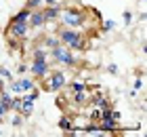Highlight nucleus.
<instances>
[{
	"label": "nucleus",
	"mask_w": 147,
	"mask_h": 137,
	"mask_svg": "<svg viewBox=\"0 0 147 137\" xmlns=\"http://www.w3.org/2000/svg\"><path fill=\"white\" fill-rule=\"evenodd\" d=\"M55 34H57L59 42L69 46L74 53H84L86 51V36H84V32H78V30H74V27L59 25Z\"/></svg>",
	"instance_id": "nucleus-1"
},
{
	"label": "nucleus",
	"mask_w": 147,
	"mask_h": 137,
	"mask_svg": "<svg viewBox=\"0 0 147 137\" xmlns=\"http://www.w3.org/2000/svg\"><path fill=\"white\" fill-rule=\"evenodd\" d=\"M59 25L74 27V30L84 27L86 25V9H80V6H61V11H59Z\"/></svg>",
	"instance_id": "nucleus-2"
},
{
	"label": "nucleus",
	"mask_w": 147,
	"mask_h": 137,
	"mask_svg": "<svg viewBox=\"0 0 147 137\" xmlns=\"http://www.w3.org/2000/svg\"><path fill=\"white\" fill-rule=\"evenodd\" d=\"M49 57L55 61V63L65 65V67H80V63H82V61L74 55V51L69 49V46H65V44H57L55 49H51Z\"/></svg>",
	"instance_id": "nucleus-3"
},
{
	"label": "nucleus",
	"mask_w": 147,
	"mask_h": 137,
	"mask_svg": "<svg viewBox=\"0 0 147 137\" xmlns=\"http://www.w3.org/2000/svg\"><path fill=\"white\" fill-rule=\"evenodd\" d=\"M40 82H42L40 91H46V93H59V91H63V89L67 87V76H65L63 70H51Z\"/></svg>",
	"instance_id": "nucleus-4"
},
{
	"label": "nucleus",
	"mask_w": 147,
	"mask_h": 137,
	"mask_svg": "<svg viewBox=\"0 0 147 137\" xmlns=\"http://www.w3.org/2000/svg\"><path fill=\"white\" fill-rule=\"evenodd\" d=\"M28 72L32 74V78H34V80H42L46 74L51 72L49 59H36V57H32L30 63H28Z\"/></svg>",
	"instance_id": "nucleus-5"
},
{
	"label": "nucleus",
	"mask_w": 147,
	"mask_h": 137,
	"mask_svg": "<svg viewBox=\"0 0 147 137\" xmlns=\"http://www.w3.org/2000/svg\"><path fill=\"white\" fill-rule=\"evenodd\" d=\"M30 32V25L28 23H21V21H9V25H6V36H13V38H25Z\"/></svg>",
	"instance_id": "nucleus-6"
},
{
	"label": "nucleus",
	"mask_w": 147,
	"mask_h": 137,
	"mask_svg": "<svg viewBox=\"0 0 147 137\" xmlns=\"http://www.w3.org/2000/svg\"><path fill=\"white\" fill-rule=\"evenodd\" d=\"M28 25H30V30H36V27H44V15H42V9H34V11L30 13Z\"/></svg>",
	"instance_id": "nucleus-7"
},
{
	"label": "nucleus",
	"mask_w": 147,
	"mask_h": 137,
	"mask_svg": "<svg viewBox=\"0 0 147 137\" xmlns=\"http://www.w3.org/2000/svg\"><path fill=\"white\" fill-rule=\"evenodd\" d=\"M34 104L36 101H32V99H28V97H21V106H19V114L23 116L25 120L32 116V112H34Z\"/></svg>",
	"instance_id": "nucleus-8"
},
{
	"label": "nucleus",
	"mask_w": 147,
	"mask_h": 137,
	"mask_svg": "<svg viewBox=\"0 0 147 137\" xmlns=\"http://www.w3.org/2000/svg\"><path fill=\"white\" fill-rule=\"evenodd\" d=\"M59 11H61V6H42L44 23L46 21H59Z\"/></svg>",
	"instance_id": "nucleus-9"
},
{
	"label": "nucleus",
	"mask_w": 147,
	"mask_h": 137,
	"mask_svg": "<svg viewBox=\"0 0 147 137\" xmlns=\"http://www.w3.org/2000/svg\"><path fill=\"white\" fill-rule=\"evenodd\" d=\"M88 99H90V93H88V89H84V91H76V93H71V101H74L76 106H84Z\"/></svg>",
	"instance_id": "nucleus-10"
},
{
	"label": "nucleus",
	"mask_w": 147,
	"mask_h": 137,
	"mask_svg": "<svg viewBox=\"0 0 147 137\" xmlns=\"http://www.w3.org/2000/svg\"><path fill=\"white\" fill-rule=\"evenodd\" d=\"M92 106H95V108H99V110H107V108H111V104H109V101H107V97H105V95H101V93H95V95H92Z\"/></svg>",
	"instance_id": "nucleus-11"
},
{
	"label": "nucleus",
	"mask_w": 147,
	"mask_h": 137,
	"mask_svg": "<svg viewBox=\"0 0 147 137\" xmlns=\"http://www.w3.org/2000/svg\"><path fill=\"white\" fill-rule=\"evenodd\" d=\"M57 44H61V42H59V38H57V34L55 32H51V34H46V36L42 38V46H46V49H55V46Z\"/></svg>",
	"instance_id": "nucleus-12"
},
{
	"label": "nucleus",
	"mask_w": 147,
	"mask_h": 137,
	"mask_svg": "<svg viewBox=\"0 0 147 137\" xmlns=\"http://www.w3.org/2000/svg\"><path fill=\"white\" fill-rule=\"evenodd\" d=\"M57 127L61 129L63 133H67L69 129H74V118H71V116H67V114H63L61 118H59V122H57Z\"/></svg>",
	"instance_id": "nucleus-13"
},
{
	"label": "nucleus",
	"mask_w": 147,
	"mask_h": 137,
	"mask_svg": "<svg viewBox=\"0 0 147 137\" xmlns=\"http://www.w3.org/2000/svg\"><path fill=\"white\" fill-rule=\"evenodd\" d=\"M17 80H19V87H21V91H23V93H28V91H32V89L36 87V82L32 80L30 76H25V74H23L21 78H17Z\"/></svg>",
	"instance_id": "nucleus-14"
},
{
	"label": "nucleus",
	"mask_w": 147,
	"mask_h": 137,
	"mask_svg": "<svg viewBox=\"0 0 147 137\" xmlns=\"http://www.w3.org/2000/svg\"><path fill=\"white\" fill-rule=\"evenodd\" d=\"M30 9H25V6H23V9L21 11H17L15 13V15H13L11 19H13V21H21V23H28V19H30Z\"/></svg>",
	"instance_id": "nucleus-15"
},
{
	"label": "nucleus",
	"mask_w": 147,
	"mask_h": 137,
	"mask_svg": "<svg viewBox=\"0 0 147 137\" xmlns=\"http://www.w3.org/2000/svg\"><path fill=\"white\" fill-rule=\"evenodd\" d=\"M6 91H9L11 95H23V91H21V87H19V80H9L6 82Z\"/></svg>",
	"instance_id": "nucleus-16"
},
{
	"label": "nucleus",
	"mask_w": 147,
	"mask_h": 137,
	"mask_svg": "<svg viewBox=\"0 0 147 137\" xmlns=\"http://www.w3.org/2000/svg\"><path fill=\"white\" fill-rule=\"evenodd\" d=\"M67 87H69L71 93H76V91H84V89H88V82H84V80H71V82H67Z\"/></svg>",
	"instance_id": "nucleus-17"
},
{
	"label": "nucleus",
	"mask_w": 147,
	"mask_h": 137,
	"mask_svg": "<svg viewBox=\"0 0 147 137\" xmlns=\"http://www.w3.org/2000/svg\"><path fill=\"white\" fill-rule=\"evenodd\" d=\"M23 122H25V118H23V116L19 114V112H15V116L11 118V125L15 127V129H19V127H23Z\"/></svg>",
	"instance_id": "nucleus-18"
},
{
	"label": "nucleus",
	"mask_w": 147,
	"mask_h": 137,
	"mask_svg": "<svg viewBox=\"0 0 147 137\" xmlns=\"http://www.w3.org/2000/svg\"><path fill=\"white\" fill-rule=\"evenodd\" d=\"M42 0H25V9H30V11H34V9H42Z\"/></svg>",
	"instance_id": "nucleus-19"
},
{
	"label": "nucleus",
	"mask_w": 147,
	"mask_h": 137,
	"mask_svg": "<svg viewBox=\"0 0 147 137\" xmlns=\"http://www.w3.org/2000/svg\"><path fill=\"white\" fill-rule=\"evenodd\" d=\"M113 27H116V21H113V19H105L103 25H101V32L107 34V32H111V30H113Z\"/></svg>",
	"instance_id": "nucleus-20"
},
{
	"label": "nucleus",
	"mask_w": 147,
	"mask_h": 137,
	"mask_svg": "<svg viewBox=\"0 0 147 137\" xmlns=\"http://www.w3.org/2000/svg\"><path fill=\"white\" fill-rule=\"evenodd\" d=\"M0 76H2V78H4L6 82L15 78V76H13V74H11V70H9V67H6V65H0Z\"/></svg>",
	"instance_id": "nucleus-21"
},
{
	"label": "nucleus",
	"mask_w": 147,
	"mask_h": 137,
	"mask_svg": "<svg viewBox=\"0 0 147 137\" xmlns=\"http://www.w3.org/2000/svg\"><path fill=\"white\" fill-rule=\"evenodd\" d=\"M122 19H124V25H126V27H130V23H132V11H130V9H126V11L122 13Z\"/></svg>",
	"instance_id": "nucleus-22"
},
{
	"label": "nucleus",
	"mask_w": 147,
	"mask_h": 137,
	"mask_svg": "<svg viewBox=\"0 0 147 137\" xmlns=\"http://www.w3.org/2000/svg\"><path fill=\"white\" fill-rule=\"evenodd\" d=\"M9 112H11V108H9V101H2V99H0V114H2V116H6Z\"/></svg>",
	"instance_id": "nucleus-23"
},
{
	"label": "nucleus",
	"mask_w": 147,
	"mask_h": 137,
	"mask_svg": "<svg viewBox=\"0 0 147 137\" xmlns=\"http://www.w3.org/2000/svg\"><path fill=\"white\" fill-rule=\"evenodd\" d=\"M44 6H63V0H42Z\"/></svg>",
	"instance_id": "nucleus-24"
},
{
	"label": "nucleus",
	"mask_w": 147,
	"mask_h": 137,
	"mask_svg": "<svg viewBox=\"0 0 147 137\" xmlns=\"http://www.w3.org/2000/svg\"><path fill=\"white\" fill-rule=\"evenodd\" d=\"M141 89H143V78H137L132 85V91H141Z\"/></svg>",
	"instance_id": "nucleus-25"
},
{
	"label": "nucleus",
	"mask_w": 147,
	"mask_h": 137,
	"mask_svg": "<svg viewBox=\"0 0 147 137\" xmlns=\"http://www.w3.org/2000/svg\"><path fill=\"white\" fill-rule=\"evenodd\" d=\"M17 74H28V63H19V67H17Z\"/></svg>",
	"instance_id": "nucleus-26"
},
{
	"label": "nucleus",
	"mask_w": 147,
	"mask_h": 137,
	"mask_svg": "<svg viewBox=\"0 0 147 137\" xmlns=\"http://www.w3.org/2000/svg\"><path fill=\"white\" fill-rule=\"evenodd\" d=\"M107 72H109V74H118V72H120V67H118L116 63H109V65H107Z\"/></svg>",
	"instance_id": "nucleus-27"
},
{
	"label": "nucleus",
	"mask_w": 147,
	"mask_h": 137,
	"mask_svg": "<svg viewBox=\"0 0 147 137\" xmlns=\"http://www.w3.org/2000/svg\"><path fill=\"white\" fill-rule=\"evenodd\" d=\"M4 87H6V80H4L2 76H0V91H2V89H4Z\"/></svg>",
	"instance_id": "nucleus-28"
},
{
	"label": "nucleus",
	"mask_w": 147,
	"mask_h": 137,
	"mask_svg": "<svg viewBox=\"0 0 147 137\" xmlns=\"http://www.w3.org/2000/svg\"><path fill=\"white\" fill-rule=\"evenodd\" d=\"M2 122H4V116H2V114H0V125H2Z\"/></svg>",
	"instance_id": "nucleus-29"
},
{
	"label": "nucleus",
	"mask_w": 147,
	"mask_h": 137,
	"mask_svg": "<svg viewBox=\"0 0 147 137\" xmlns=\"http://www.w3.org/2000/svg\"><path fill=\"white\" fill-rule=\"evenodd\" d=\"M69 2H76V0H69Z\"/></svg>",
	"instance_id": "nucleus-30"
}]
</instances>
